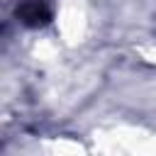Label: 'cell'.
Segmentation results:
<instances>
[{
  "label": "cell",
  "mask_w": 156,
  "mask_h": 156,
  "mask_svg": "<svg viewBox=\"0 0 156 156\" xmlns=\"http://www.w3.org/2000/svg\"><path fill=\"white\" fill-rule=\"evenodd\" d=\"M17 20L24 27H44L51 20V7L46 0H24L17 7Z\"/></svg>",
  "instance_id": "obj_1"
}]
</instances>
